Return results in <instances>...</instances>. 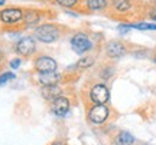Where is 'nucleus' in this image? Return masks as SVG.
Masks as SVG:
<instances>
[{
    "label": "nucleus",
    "mask_w": 156,
    "mask_h": 145,
    "mask_svg": "<svg viewBox=\"0 0 156 145\" xmlns=\"http://www.w3.org/2000/svg\"><path fill=\"white\" fill-rule=\"evenodd\" d=\"M35 38L44 43H52L59 38V30L52 25H42V26L36 28Z\"/></svg>",
    "instance_id": "nucleus-1"
},
{
    "label": "nucleus",
    "mask_w": 156,
    "mask_h": 145,
    "mask_svg": "<svg viewBox=\"0 0 156 145\" xmlns=\"http://www.w3.org/2000/svg\"><path fill=\"white\" fill-rule=\"evenodd\" d=\"M71 48L77 53H85L91 49V40L85 33H77L71 39Z\"/></svg>",
    "instance_id": "nucleus-2"
},
{
    "label": "nucleus",
    "mask_w": 156,
    "mask_h": 145,
    "mask_svg": "<svg viewBox=\"0 0 156 145\" xmlns=\"http://www.w3.org/2000/svg\"><path fill=\"white\" fill-rule=\"evenodd\" d=\"M108 117V108L104 104H95L88 114L90 121L93 124H103Z\"/></svg>",
    "instance_id": "nucleus-3"
},
{
    "label": "nucleus",
    "mask_w": 156,
    "mask_h": 145,
    "mask_svg": "<svg viewBox=\"0 0 156 145\" xmlns=\"http://www.w3.org/2000/svg\"><path fill=\"white\" fill-rule=\"evenodd\" d=\"M108 96H110L108 89L101 84L94 85L91 92H90V98H91V101L94 104H106L107 101H108Z\"/></svg>",
    "instance_id": "nucleus-4"
},
{
    "label": "nucleus",
    "mask_w": 156,
    "mask_h": 145,
    "mask_svg": "<svg viewBox=\"0 0 156 145\" xmlns=\"http://www.w3.org/2000/svg\"><path fill=\"white\" fill-rule=\"evenodd\" d=\"M56 62L55 59H52L49 56H39L38 59L35 61V69L39 73L42 72H54L56 71Z\"/></svg>",
    "instance_id": "nucleus-5"
},
{
    "label": "nucleus",
    "mask_w": 156,
    "mask_h": 145,
    "mask_svg": "<svg viewBox=\"0 0 156 145\" xmlns=\"http://www.w3.org/2000/svg\"><path fill=\"white\" fill-rule=\"evenodd\" d=\"M36 49V45H35V40L32 38H23L17 42L16 45V52L22 56H29L32 55Z\"/></svg>",
    "instance_id": "nucleus-6"
},
{
    "label": "nucleus",
    "mask_w": 156,
    "mask_h": 145,
    "mask_svg": "<svg viewBox=\"0 0 156 145\" xmlns=\"http://www.w3.org/2000/svg\"><path fill=\"white\" fill-rule=\"evenodd\" d=\"M23 19V13L19 9H5L0 12V20L3 23H16Z\"/></svg>",
    "instance_id": "nucleus-7"
},
{
    "label": "nucleus",
    "mask_w": 156,
    "mask_h": 145,
    "mask_svg": "<svg viewBox=\"0 0 156 145\" xmlns=\"http://www.w3.org/2000/svg\"><path fill=\"white\" fill-rule=\"evenodd\" d=\"M68 109H69V101L65 98V96H59L54 101L52 104V112L58 115V117H64L67 115Z\"/></svg>",
    "instance_id": "nucleus-8"
},
{
    "label": "nucleus",
    "mask_w": 156,
    "mask_h": 145,
    "mask_svg": "<svg viewBox=\"0 0 156 145\" xmlns=\"http://www.w3.org/2000/svg\"><path fill=\"white\" fill-rule=\"evenodd\" d=\"M59 73H56L55 71L54 72H42L39 73L38 76V81L41 85H44V86H48V85H56L58 84V81H59Z\"/></svg>",
    "instance_id": "nucleus-9"
},
{
    "label": "nucleus",
    "mask_w": 156,
    "mask_h": 145,
    "mask_svg": "<svg viewBox=\"0 0 156 145\" xmlns=\"http://www.w3.org/2000/svg\"><path fill=\"white\" fill-rule=\"evenodd\" d=\"M42 95L46 101H55L61 96V88L58 85H48L42 88Z\"/></svg>",
    "instance_id": "nucleus-10"
},
{
    "label": "nucleus",
    "mask_w": 156,
    "mask_h": 145,
    "mask_svg": "<svg viewBox=\"0 0 156 145\" xmlns=\"http://www.w3.org/2000/svg\"><path fill=\"white\" fill-rule=\"evenodd\" d=\"M107 55L110 58H120V56L124 55L126 52V48L120 43V42H110L107 45Z\"/></svg>",
    "instance_id": "nucleus-11"
},
{
    "label": "nucleus",
    "mask_w": 156,
    "mask_h": 145,
    "mask_svg": "<svg viewBox=\"0 0 156 145\" xmlns=\"http://www.w3.org/2000/svg\"><path fill=\"white\" fill-rule=\"evenodd\" d=\"M134 138L132 134H129L126 131H123L119 134V137L116 138V145H133Z\"/></svg>",
    "instance_id": "nucleus-12"
},
{
    "label": "nucleus",
    "mask_w": 156,
    "mask_h": 145,
    "mask_svg": "<svg viewBox=\"0 0 156 145\" xmlns=\"http://www.w3.org/2000/svg\"><path fill=\"white\" fill-rule=\"evenodd\" d=\"M39 19H41V16H39L38 12H35V10L28 12V13L23 16V20L26 23V26H35V25L39 22Z\"/></svg>",
    "instance_id": "nucleus-13"
},
{
    "label": "nucleus",
    "mask_w": 156,
    "mask_h": 145,
    "mask_svg": "<svg viewBox=\"0 0 156 145\" xmlns=\"http://www.w3.org/2000/svg\"><path fill=\"white\" fill-rule=\"evenodd\" d=\"M85 5L90 10H103V9H106L107 2L106 0H87Z\"/></svg>",
    "instance_id": "nucleus-14"
},
{
    "label": "nucleus",
    "mask_w": 156,
    "mask_h": 145,
    "mask_svg": "<svg viewBox=\"0 0 156 145\" xmlns=\"http://www.w3.org/2000/svg\"><path fill=\"white\" fill-rule=\"evenodd\" d=\"M113 6L114 9L119 12H127L132 5H130V0H113Z\"/></svg>",
    "instance_id": "nucleus-15"
},
{
    "label": "nucleus",
    "mask_w": 156,
    "mask_h": 145,
    "mask_svg": "<svg viewBox=\"0 0 156 145\" xmlns=\"http://www.w3.org/2000/svg\"><path fill=\"white\" fill-rule=\"evenodd\" d=\"M133 28L139 29V30H156V25L153 23H137V25H134Z\"/></svg>",
    "instance_id": "nucleus-16"
},
{
    "label": "nucleus",
    "mask_w": 156,
    "mask_h": 145,
    "mask_svg": "<svg viewBox=\"0 0 156 145\" xmlns=\"http://www.w3.org/2000/svg\"><path fill=\"white\" fill-rule=\"evenodd\" d=\"M93 65V58H83L78 62V68H88Z\"/></svg>",
    "instance_id": "nucleus-17"
},
{
    "label": "nucleus",
    "mask_w": 156,
    "mask_h": 145,
    "mask_svg": "<svg viewBox=\"0 0 156 145\" xmlns=\"http://www.w3.org/2000/svg\"><path fill=\"white\" fill-rule=\"evenodd\" d=\"M10 79H15V73H10V72L3 73V75L0 76V85L6 84V82H7V81H10Z\"/></svg>",
    "instance_id": "nucleus-18"
},
{
    "label": "nucleus",
    "mask_w": 156,
    "mask_h": 145,
    "mask_svg": "<svg viewBox=\"0 0 156 145\" xmlns=\"http://www.w3.org/2000/svg\"><path fill=\"white\" fill-rule=\"evenodd\" d=\"M56 2H58V5L64 6V7H73L77 5L78 0H56Z\"/></svg>",
    "instance_id": "nucleus-19"
},
{
    "label": "nucleus",
    "mask_w": 156,
    "mask_h": 145,
    "mask_svg": "<svg viewBox=\"0 0 156 145\" xmlns=\"http://www.w3.org/2000/svg\"><path fill=\"white\" fill-rule=\"evenodd\" d=\"M10 66L13 68V69H17V68L20 66V59H13V61L10 62Z\"/></svg>",
    "instance_id": "nucleus-20"
},
{
    "label": "nucleus",
    "mask_w": 156,
    "mask_h": 145,
    "mask_svg": "<svg viewBox=\"0 0 156 145\" xmlns=\"http://www.w3.org/2000/svg\"><path fill=\"white\" fill-rule=\"evenodd\" d=\"M130 28H132V26H129V25H120V26H119V30H120V33H126Z\"/></svg>",
    "instance_id": "nucleus-21"
},
{
    "label": "nucleus",
    "mask_w": 156,
    "mask_h": 145,
    "mask_svg": "<svg viewBox=\"0 0 156 145\" xmlns=\"http://www.w3.org/2000/svg\"><path fill=\"white\" fill-rule=\"evenodd\" d=\"M149 16H151L152 20H156V7H153V9L149 12Z\"/></svg>",
    "instance_id": "nucleus-22"
},
{
    "label": "nucleus",
    "mask_w": 156,
    "mask_h": 145,
    "mask_svg": "<svg viewBox=\"0 0 156 145\" xmlns=\"http://www.w3.org/2000/svg\"><path fill=\"white\" fill-rule=\"evenodd\" d=\"M52 145H67V144H64V142H55V144H52Z\"/></svg>",
    "instance_id": "nucleus-23"
},
{
    "label": "nucleus",
    "mask_w": 156,
    "mask_h": 145,
    "mask_svg": "<svg viewBox=\"0 0 156 145\" xmlns=\"http://www.w3.org/2000/svg\"><path fill=\"white\" fill-rule=\"evenodd\" d=\"M2 5H5V0H0V6Z\"/></svg>",
    "instance_id": "nucleus-24"
},
{
    "label": "nucleus",
    "mask_w": 156,
    "mask_h": 145,
    "mask_svg": "<svg viewBox=\"0 0 156 145\" xmlns=\"http://www.w3.org/2000/svg\"><path fill=\"white\" fill-rule=\"evenodd\" d=\"M155 61H156V59H155Z\"/></svg>",
    "instance_id": "nucleus-25"
}]
</instances>
